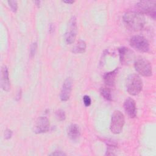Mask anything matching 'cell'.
<instances>
[{
	"mask_svg": "<svg viewBox=\"0 0 156 156\" xmlns=\"http://www.w3.org/2000/svg\"><path fill=\"white\" fill-rule=\"evenodd\" d=\"M86 48V43L83 40H79L73 46L72 49V52L74 54H82L85 52Z\"/></svg>",
	"mask_w": 156,
	"mask_h": 156,
	"instance_id": "cell-15",
	"label": "cell"
},
{
	"mask_svg": "<svg viewBox=\"0 0 156 156\" xmlns=\"http://www.w3.org/2000/svg\"><path fill=\"white\" fill-rule=\"evenodd\" d=\"M135 69L140 75L149 77L152 74V68L151 63L146 58L140 57L136 58L134 62Z\"/></svg>",
	"mask_w": 156,
	"mask_h": 156,
	"instance_id": "cell-4",
	"label": "cell"
},
{
	"mask_svg": "<svg viewBox=\"0 0 156 156\" xmlns=\"http://www.w3.org/2000/svg\"><path fill=\"white\" fill-rule=\"evenodd\" d=\"M100 93L102 96L106 99L107 101H112V96L111 93V90L110 88L107 86L101 87L100 89Z\"/></svg>",
	"mask_w": 156,
	"mask_h": 156,
	"instance_id": "cell-16",
	"label": "cell"
},
{
	"mask_svg": "<svg viewBox=\"0 0 156 156\" xmlns=\"http://www.w3.org/2000/svg\"><path fill=\"white\" fill-rule=\"evenodd\" d=\"M49 29H49V31H50L51 33H52V32H54V27L53 25L51 24L50 26H49Z\"/></svg>",
	"mask_w": 156,
	"mask_h": 156,
	"instance_id": "cell-24",
	"label": "cell"
},
{
	"mask_svg": "<svg viewBox=\"0 0 156 156\" xmlns=\"http://www.w3.org/2000/svg\"><path fill=\"white\" fill-rule=\"evenodd\" d=\"M37 44L36 42L33 43L30 48V55L31 57H33L37 51Z\"/></svg>",
	"mask_w": 156,
	"mask_h": 156,
	"instance_id": "cell-19",
	"label": "cell"
},
{
	"mask_svg": "<svg viewBox=\"0 0 156 156\" xmlns=\"http://www.w3.org/2000/svg\"><path fill=\"white\" fill-rule=\"evenodd\" d=\"M124 108L126 113L130 118H134L136 117V107L134 99L131 98H127L124 102Z\"/></svg>",
	"mask_w": 156,
	"mask_h": 156,
	"instance_id": "cell-11",
	"label": "cell"
},
{
	"mask_svg": "<svg viewBox=\"0 0 156 156\" xmlns=\"http://www.w3.org/2000/svg\"><path fill=\"white\" fill-rule=\"evenodd\" d=\"M50 127L49 120L46 116L39 117L35 122L34 131L36 133H43L47 132Z\"/></svg>",
	"mask_w": 156,
	"mask_h": 156,
	"instance_id": "cell-9",
	"label": "cell"
},
{
	"mask_svg": "<svg viewBox=\"0 0 156 156\" xmlns=\"http://www.w3.org/2000/svg\"><path fill=\"white\" fill-rule=\"evenodd\" d=\"M83 104L85 107H88L91 105V99L89 96L85 95L83 97Z\"/></svg>",
	"mask_w": 156,
	"mask_h": 156,
	"instance_id": "cell-20",
	"label": "cell"
},
{
	"mask_svg": "<svg viewBox=\"0 0 156 156\" xmlns=\"http://www.w3.org/2000/svg\"><path fill=\"white\" fill-rule=\"evenodd\" d=\"M55 116L59 121H64L66 119V115L65 112L62 109H58L55 112Z\"/></svg>",
	"mask_w": 156,
	"mask_h": 156,
	"instance_id": "cell-17",
	"label": "cell"
},
{
	"mask_svg": "<svg viewBox=\"0 0 156 156\" xmlns=\"http://www.w3.org/2000/svg\"><path fill=\"white\" fill-rule=\"evenodd\" d=\"M138 12L141 14H146L151 16L153 19L156 16V1H141L136 4Z\"/></svg>",
	"mask_w": 156,
	"mask_h": 156,
	"instance_id": "cell-5",
	"label": "cell"
},
{
	"mask_svg": "<svg viewBox=\"0 0 156 156\" xmlns=\"http://www.w3.org/2000/svg\"><path fill=\"white\" fill-rule=\"evenodd\" d=\"M126 89L129 94L132 96L138 94L143 88V82L140 77L136 74H132L126 80Z\"/></svg>",
	"mask_w": 156,
	"mask_h": 156,
	"instance_id": "cell-2",
	"label": "cell"
},
{
	"mask_svg": "<svg viewBox=\"0 0 156 156\" xmlns=\"http://www.w3.org/2000/svg\"><path fill=\"white\" fill-rule=\"evenodd\" d=\"M7 3L13 12H16L18 9V4L16 1H8Z\"/></svg>",
	"mask_w": 156,
	"mask_h": 156,
	"instance_id": "cell-18",
	"label": "cell"
},
{
	"mask_svg": "<svg viewBox=\"0 0 156 156\" xmlns=\"http://www.w3.org/2000/svg\"><path fill=\"white\" fill-rule=\"evenodd\" d=\"M67 135L72 141H77L80 136V130L79 126L76 124L69 125L67 129Z\"/></svg>",
	"mask_w": 156,
	"mask_h": 156,
	"instance_id": "cell-13",
	"label": "cell"
},
{
	"mask_svg": "<svg viewBox=\"0 0 156 156\" xmlns=\"http://www.w3.org/2000/svg\"><path fill=\"white\" fill-rule=\"evenodd\" d=\"M72 90V80L69 77L63 82L60 94V100L63 102L67 101L70 97Z\"/></svg>",
	"mask_w": 156,
	"mask_h": 156,
	"instance_id": "cell-10",
	"label": "cell"
},
{
	"mask_svg": "<svg viewBox=\"0 0 156 156\" xmlns=\"http://www.w3.org/2000/svg\"><path fill=\"white\" fill-rule=\"evenodd\" d=\"M125 24L131 30L138 31L141 30L146 23L144 15L138 11H128L123 15Z\"/></svg>",
	"mask_w": 156,
	"mask_h": 156,
	"instance_id": "cell-1",
	"label": "cell"
},
{
	"mask_svg": "<svg viewBox=\"0 0 156 156\" xmlns=\"http://www.w3.org/2000/svg\"><path fill=\"white\" fill-rule=\"evenodd\" d=\"M50 155H59V156H63V155H66V154L62 152L60 150H57L53 152L52 153L49 154Z\"/></svg>",
	"mask_w": 156,
	"mask_h": 156,
	"instance_id": "cell-22",
	"label": "cell"
},
{
	"mask_svg": "<svg viewBox=\"0 0 156 156\" xmlns=\"http://www.w3.org/2000/svg\"><path fill=\"white\" fill-rule=\"evenodd\" d=\"M77 32V20L75 16H72L69 21L68 27L65 34V42L68 44H71L73 43L76 38Z\"/></svg>",
	"mask_w": 156,
	"mask_h": 156,
	"instance_id": "cell-6",
	"label": "cell"
},
{
	"mask_svg": "<svg viewBox=\"0 0 156 156\" xmlns=\"http://www.w3.org/2000/svg\"><path fill=\"white\" fill-rule=\"evenodd\" d=\"M118 51L120 62L123 65H129L135 59L134 52L128 48L124 46L119 48Z\"/></svg>",
	"mask_w": 156,
	"mask_h": 156,
	"instance_id": "cell-8",
	"label": "cell"
},
{
	"mask_svg": "<svg viewBox=\"0 0 156 156\" xmlns=\"http://www.w3.org/2000/svg\"><path fill=\"white\" fill-rule=\"evenodd\" d=\"M12 136V131L10 129H6L4 132V138L7 140L10 139Z\"/></svg>",
	"mask_w": 156,
	"mask_h": 156,
	"instance_id": "cell-21",
	"label": "cell"
},
{
	"mask_svg": "<svg viewBox=\"0 0 156 156\" xmlns=\"http://www.w3.org/2000/svg\"><path fill=\"white\" fill-rule=\"evenodd\" d=\"M118 69L116 68L113 71L106 73L104 76V80L105 83V86L108 87H113L115 86L116 77L118 73Z\"/></svg>",
	"mask_w": 156,
	"mask_h": 156,
	"instance_id": "cell-14",
	"label": "cell"
},
{
	"mask_svg": "<svg viewBox=\"0 0 156 156\" xmlns=\"http://www.w3.org/2000/svg\"><path fill=\"white\" fill-rule=\"evenodd\" d=\"M130 46L136 50L146 52L149 50V44L145 37L141 35H134L130 40Z\"/></svg>",
	"mask_w": 156,
	"mask_h": 156,
	"instance_id": "cell-7",
	"label": "cell"
},
{
	"mask_svg": "<svg viewBox=\"0 0 156 156\" xmlns=\"http://www.w3.org/2000/svg\"><path fill=\"white\" fill-rule=\"evenodd\" d=\"M1 87L5 91H8L10 88V83L9 77V71L6 66L4 65L1 71Z\"/></svg>",
	"mask_w": 156,
	"mask_h": 156,
	"instance_id": "cell-12",
	"label": "cell"
},
{
	"mask_svg": "<svg viewBox=\"0 0 156 156\" xmlns=\"http://www.w3.org/2000/svg\"><path fill=\"white\" fill-rule=\"evenodd\" d=\"M124 123L125 119L123 113L119 110H115L112 115L110 131L114 134L120 133L122 130Z\"/></svg>",
	"mask_w": 156,
	"mask_h": 156,
	"instance_id": "cell-3",
	"label": "cell"
},
{
	"mask_svg": "<svg viewBox=\"0 0 156 156\" xmlns=\"http://www.w3.org/2000/svg\"><path fill=\"white\" fill-rule=\"evenodd\" d=\"M63 2L64 3L68 4H73L74 2V1H63Z\"/></svg>",
	"mask_w": 156,
	"mask_h": 156,
	"instance_id": "cell-23",
	"label": "cell"
}]
</instances>
